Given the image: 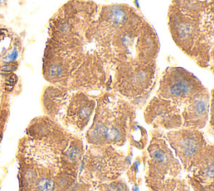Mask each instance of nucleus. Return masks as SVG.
Returning <instances> with one entry per match:
<instances>
[{
  "label": "nucleus",
  "mask_w": 214,
  "mask_h": 191,
  "mask_svg": "<svg viewBox=\"0 0 214 191\" xmlns=\"http://www.w3.org/2000/svg\"><path fill=\"white\" fill-rule=\"evenodd\" d=\"M100 4L69 0L49 23L43 75L73 91H111L114 58L111 30L98 20Z\"/></svg>",
  "instance_id": "obj_1"
},
{
  "label": "nucleus",
  "mask_w": 214,
  "mask_h": 191,
  "mask_svg": "<svg viewBox=\"0 0 214 191\" xmlns=\"http://www.w3.org/2000/svg\"><path fill=\"white\" fill-rule=\"evenodd\" d=\"M214 8L182 11L171 4L167 11L170 34L176 46L202 69L213 71Z\"/></svg>",
  "instance_id": "obj_2"
},
{
  "label": "nucleus",
  "mask_w": 214,
  "mask_h": 191,
  "mask_svg": "<svg viewBox=\"0 0 214 191\" xmlns=\"http://www.w3.org/2000/svg\"><path fill=\"white\" fill-rule=\"evenodd\" d=\"M28 161L21 176V191H67L77 181L60 165V153L68 145L29 136Z\"/></svg>",
  "instance_id": "obj_3"
},
{
  "label": "nucleus",
  "mask_w": 214,
  "mask_h": 191,
  "mask_svg": "<svg viewBox=\"0 0 214 191\" xmlns=\"http://www.w3.org/2000/svg\"><path fill=\"white\" fill-rule=\"evenodd\" d=\"M96 100L92 123L85 134L87 144L116 149L124 146L129 123L136 118V107L112 91L100 92Z\"/></svg>",
  "instance_id": "obj_4"
},
{
  "label": "nucleus",
  "mask_w": 214,
  "mask_h": 191,
  "mask_svg": "<svg viewBox=\"0 0 214 191\" xmlns=\"http://www.w3.org/2000/svg\"><path fill=\"white\" fill-rule=\"evenodd\" d=\"M45 116L75 134L85 131L96 107V95L49 85L42 94Z\"/></svg>",
  "instance_id": "obj_5"
},
{
  "label": "nucleus",
  "mask_w": 214,
  "mask_h": 191,
  "mask_svg": "<svg viewBox=\"0 0 214 191\" xmlns=\"http://www.w3.org/2000/svg\"><path fill=\"white\" fill-rule=\"evenodd\" d=\"M132 158L131 146L125 153L112 145L96 147L87 144L77 180L90 184L115 180L126 171Z\"/></svg>",
  "instance_id": "obj_6"
},
{
  "label": "nucleus",
  "mask_w": 214,
  "mask_h": 191,
  "mask_svg": "<svg viewBox=\"0 0 214 191\" xmlns=\"http://www.w3.org/2000/svg\"><path fill=\"white\" fill-rule=\"evenodd\" d=\"M157 63L126 61L117 64L112 71L111 91L140 108L155 86Z\"/></svg>",
  "instance_id": "obj_7"
},
{
  "label": "nucleus",
  "mask_w": 214,
  "mask_h": 191,
  "mask_svg": "<svg viewBox=\"0 0 214 191\" xmlns=\"http://www.w3.org/2000/svg\"><path fill=\"white\" fill-rule=\"evenodd\" d=\"M150 143L143 150L141 159L145 166V184L155 189L167 178H181V163L166 142L162 130L151 131Z\"/></svg>",
  "instance_id": "obj_8"
},
{
  "label": "nucleus",
  "mask_w": 214,
  "mask_h": 191,
  "mask_svg": "<svg viewBox=\"0 0 214 191\" xmlns=\"http://www.w3.org/2000/svg\"><path fill=\"white\" fill-rule=\"evenodd\" d=\"M204 88L193 73L183 67L169 66L161 74L155 96L169 100L182 113L186 104Z\"/></svg>",
  "instance_id": "obj_9"
},
{
  "label": "nucleus",
  "mask_w": 214,
  "mask_h": 191,
  "mask_svg": "<svg viewBox=\"0 0 214 191\" xmlns=\"http://www.w3.org/2000/svg\"><path fill=\"white\" fill-rule=\"evenodd\" d=\"M164 136L182 168L187 174L204 155L211 144L205 138L201 130L195 128L181 127L170 130L164 133Z\"/></svg>",
  "instance_id": "obj_10"
},
{
  "label": "nucleus",
  "mask_w": 214,
  "mask_h": 191,
  "mask_svg": "<svg viewBox=\"0 0 214 191\" xmlns=\"http://www.w3.org/2000/svg\"><path fill=\"white\" fill-rule=\"evenodd\" d=\"M145 123L153 129L170 131L182 127V110L169 100L151 97L143 111Z\"/></svg>",
  "instance_id": "obj_11"
},
{
  "label": "nucleus",
  "mask_w": 214,
  "mask_h": 191,
  "mask_svg": "<svg viewBox=\"0 0 214 191\" xmlns=\"http://www.w3.org/2000/svg\"><path fill=\"white\" fill-rule=\"evenodd\" d=\"M212 110V91L206 87L186 104L182 113V127L203 129L208 124Z\"/></svg>",
  "instance_id": "obj_12"
},
{
  "label": "nucleus",
  "mask_w": 214,
  "mask_h": 191,
  "mask_svg": "<svg viewBox=\"0 0 214 191\" xmlns=\"http://www.w3.org/2000/svg\"><path fill=\"white\" fill-rule=\"evenodd\" d=\"M85 152V144L79 134H74L70 143L60 153V165L68 174L78 178L81 162Z\"/></svg>",
  "instance_id": "obj_13"
},
{
  "label": "nucleus",
  "mask_w": 214,
  "mask_h": 191,
  "mask_svg": "<svg viewBox=\"0 0 214 191\" xmlns=\"http://www.w3.org/2000/svg\"><path fill=\"white\" fill-rule=\"evenodd\" d=\"M187 174L204 185L214 183V146L212 143Z\"/></svg>",
  "instance_id": "obj_14"
},
{
  "label": "nucleus",
  "mask_w": 214,
  "mask_h": 191,
  "mask_svg": "<svg viewBox=\"0 0 214 191\" xmlns=\"http://www.w3.org/2000/svg\"><path fill=\"white\" fill-rule=\"evenodd\" d=\"M126 142L131 148L145 150L148 143V133L146 128L139 124L136 118L131 120L127 129Z\"/></svg>",
  "instance_id": "obj_15"
},
{
  "label": "nucleus",
  "mask_w": 214,
  "mask_h": 191,
  "mask_svg": "<svg viewBox=\"0 0 214 191\" xmlns=\"http://www.w3.org/2000/svg\"><path fill=\"white\" fill-rule=\"evenodd\" d=\"M172 4L182 11H204L213 9V0H172Z\"/></svg>",
  "instance_id": "obj_16"
},
{
  "label": "nucleus",
  "mask_w": 214,
  "mask_h": 191,
  "mask_svg": "<svg viewBox=\"0 0 214 191\" xmlns=\"http://www.w3.org/2000/svg\"><path fill=\"white\" fill-rule=\"evenodd\" d=\"M147 191H191V187L186 178H167L157 188Z\"/></svg>",
  "instance_id": "obj_17"
},
{
  "label": "nucleus",
  "mask_w": 214,
  "mask_h": 191,
  "mask_svg": "<svg viewBox=\"0 0 214 191\" xmlns=\"http://www.w3.org/2000/svg\"><path fill=\"white\" fill-rule=\"evenodd\" d=\"M142 163L141 156H136L134 161H132L131 165L125 172L127 177L128 183H130L133 186V191H139V187L141 185V178L139 175L140 165Z\"/></svg>",
  "instance_id": "obj_18"
},
{
  "label": "nucleus",
  "mask_w": 214,
  "mask_h": 191,
  "mask_svg": "<svg viewBox=\"0 0 214 191\" xmlns=\"http://www.w3.org/2000/svg\"><path fill=\"white\" fill-rule=\"evenodd\" d=\"M96 191H131L127 182L123 178H117L106 183H95Z\"/></svg>",
  "instance_id": "obj_19"
},
{
  "label": "nucleus",
  "mask_w": 214,
  "mask_h": 191,
  "mask_svg": "<svg viewBox=\"0 0 214 191\" xmlns=\"http://www.w3.org/2000/svg\"><path fill=\"white\" fill-rule=\"evenodd\" d=\"M186 178L191 187V191H214V183L209 185H204L196 180L195 178H193L192 176L188 174L187 175Z\"/></svg>",
  "instance_id": "obj_20"
},
{
  "label": "nucleus",
  "mask_w": 214,
  "mask_h": 191,
  "mask_svg": "<svg viewBox=\"0 0 214 191\" xmlns=\"http://www.w3.org/2000/svg\"><path fill=\"white\" fill-rule=\"evenodd\" d=\"M67 191H96V189L93 184L77 180Z\"/></svg>",
  "instance_id": "obj_21"
},
{
  "label": "nucleus",
  "mask_w": 214,
  "mask_h": 191,
  "mask_svg": "<svg viewBox=\"0 0 214 191\" xmlns=\"http://www.w3.org/2000/svg\"><path fill=\"white\" fill-rule=\"evenodd\" d=\"M18 68V65L16 63H7L6 65L0 66V74L2 75H10L14 72Z\"/></svg>",
  "instance_id": "obj_22"
},
{
  "label": "nucleus",
  "mask_w": 214,
  "mask_h": 191,
  "mask_svg": "<svg viewBox=\"0 0 214 191\" xmlns=\"http://www.w3.org/2000/svg\"><path fill=\"white\" fill-rule=\"evenodd\" d=\"M17 81H18V76L16 75L10 74L8 77H7L6 80V84H5V89L6 91H13V89L14 88V86L16 85Z\"/></svg>",
  "instance_id": "obj_23"
},
{
  "label": "nucleus",
  "mask_w": 214,
  "mask_h": 191,
  "mask_svg": "<svg viewBox=\"0 0 214 191\" xmlns=\"http://www.w3.org/2000/svg\"><path fill=\"white\" fill-rule=\"evenodd\" d=\"M18 56H19V51H18L17 48H14L9 55L3 58V61L7 62V63H13L18 59Z\"/></svg>",
  "instance_id": "obj_24"
},
{
  "label": "nucleus",
  "mask_w": 214,
  "mask_h": 191,
  "mask_svg": "<svg viewBox=\"0 0 214 191\" xmlns=\"http://www.w3.org/2000/svg\"><path fill=\"white\" fill-rule=\"evenodd\" d=\"M2 139V133H1V131H0V140Z\"/></svg>",
  "instance_id": "obj_25"
}]
</instances>
